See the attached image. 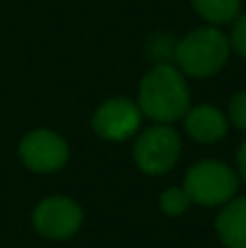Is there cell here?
<instances>
[{"mask_svg": "<svg viewBox=\"0 0 246 248\" xmlns=\"http://www.w3.org/2000/svg\"><path fill=\"white\" fill-rule=\"evenodd\" d=\"M192 201L187 196V192L183 187H170L161 194L159 198V207L166 216H183L187 209H190Z\"/></svg>", "mask_w": 246, "mask_h": 248, "instance_id": "cell-11", "label": "cell"}, {"mask_svg": "<svg viewBox=\"0 0 246 248\" xmlns=\"http://www.w3.org/2000/svg\"><path fill=\"white\" fill-rule=\"evenodd\" d=\"M174 50H177V44L170 37H166V35L153 37L151 42H148V57H151L157 65L168 63V59H174Z\"/></svg>", "mask_w": 246, "mask_h": 248, "instance_id": "cell-12", "label": "cell"}, {"mask_svg": "<svg viewBox=\"0 0 246 248\" xmlns=\"http://www.w3.org/2000/svg\"><path fill=\"white\" fill-rule=\"evenodd\" d=\"M183 122H185L187 135L200 144H216L227 135V128H229L227 116L212 105L190 107L183 116Z\"/></svg>", "mask_w": 246, "mask_h": 248, "instance_id": "cell-8", "label": "cell"}, {"mask_svg": "<svg viewBox=\"0 0 246 248\" xmlns=\"http://www.w3.org/2000/svg\"><path fill=\"white\" fill-rule=\"evenodd\" d=\"M142 124V111L126 98H111L96 109L92 126L103 140L122 141L133 137Z\"/></svg>", "mask_w": 246, "mask_h": 248, "instance_id": "cell-7", "label": "cell"}, {"mask_svg": "<svg viewBox=\"0 0 246 248\" xmlns=\"http://www.w3.org/2000/svg\"><path fill=\"white\" fill-rule=\"evenodd\" d=\"M240 176L231 166L218 159H203L185 172L183 189L200 207H220L235 198Z\"/></svg>", "mask_w": 246, "mask_h": 248, "instance_id": "cell-3", "label": "cell"}, {"mask_svg": "<svg viewBox=\"0 0 246 248\" xmlns=\"http://www.w3.org/2000/svg\"><path fill=\"white\" fill-rule=\"evenodd\" d=\"M229 48H233L240 57H246V16L235 17V24H233L231 39H229Z\"/></svg>", "mask_w": 246, "mask_h": 248, "instance_id": "cell-14", "label": "cell"}, {"mask_svg": "<svg viewBox=\"0 0 246 248\" xmlns=\"http://www.w3.org/2000/svg\"><path fill=\"white\" fill-rule=\"evenodd\" d=\"M229 120L235 128L246 133V92H238L229 103Z\"/></svg>", "mask_w": 246, "mask_h": 248, "instance_id": "cell-13", "label": "cell"}, {"mask_svg": "<svg viewBox=\"0 0 246 248\" xmlns=\"http://www.w3.org/2000/svg\"><path fill=\"white\" fill-rule=\"evenodd\" d=\"M138 107L157 124L181 120L190 109V90L183 74L170 63L155 65L139 83Z\"/></svg>", "mask_w": 246, "mask_h": 248, "instance_id": "cell-1", "label": "cell"}, {"mask_svg": "<svg viewBox=\"0 0 246 248\" xmlns=\"http://www.w3.org/2000/svg\"><path fill=\"white\" fill-rule=\"evenodd\" d=\"M192 4L212 24H227L240 16V0H192Z\"/></svg>", "mask_w": 246, "mask_h": 248, "instance_id": "cell-10", "label": "cell"}, {"mask_svg": "<svg viewBox=\"0 0 246 248\" xmlns=\"http://www.w3.org/2000/svg\"><path fill=\"white\" fill-rule=\"evenodd\" d=\"M216 233L227 248H246V196L231 198L216 218Z\"/></svg>", "mask_w": 246, "mask_h": 248, "instance_id": "cell-9", "label": "cell"}, {"mask_svg": "<svg viewBox=\"0 0 246 248\" xmlns=\"http://www.w3.org/2000/svg\"><path fill=\"white\" fill-rule=\"evenodd\" d=\"M181 157V137L170 124H155L142 131L135 140L133 159L146 174H166Z\"/></svg>", "mask_w": 246, "mask_h": 248, "instance_id": "cell-4", "label": "cell"}, {"mask_svg": "<svg viewBox=\"0 0 246 248\" xmlns=\"http://www.w3.org/2000/svg\"><path fill=\"white\" fill-rule=\"evenodd\" d=\"M20 157L29 170L37 172V174H52L68 163L70 148L59 133L37 128L22 140Z\"/></svg>", "mask_w": 246, "mask_h": 248, "instance_id": "cell-6", "label": "cell"}, {"mask_svg": "<svg viewBox=\"0 0 246 248\" xmlns=\"http://www.w3.org/2000/svg\"><path fill=\"white\" fill-rule=\"evenodd\" d=\"M229 59V39L218 29H196L187 33L174 50V61L181 72L196 78H207L220 72Z\"/></svg>", "mask_w": 246, "mask_h": 248, "instance_id": "cell-2", "label": "cell"}, {"mask_svg": "<svg viewBox=\"0 0 246 248\" xmlns=\"http://www.w3.org/2000/svg\"><path fill=\"white\" fill-rule=\"evenodd\" d=\"M235 161H238V176L240 181L246 183V141H242V146L238 148V155H235Z\"/></svg>", "mask_w": 246, "mask_h": 248, "instance_id": "cell-15", "label": "cell"}, {"mask_svg": "<svg viewBox=\"0 0 246 248\" xmlns=\"http://www.w3.org/2000/svg\"><path fill=\"white\" fill-rule=\"evenodd\" d=\"M83 224V211L68 196H48L33 209V227L48 240H68Z\"/></svg>", "mask_w": 246, "mask_h": 248, "instance_id": "cell-5", "label": "cell"}]
</instances>
